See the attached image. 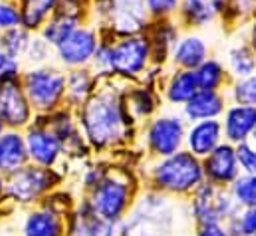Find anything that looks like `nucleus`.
<instances>
[{
	"mask_svg": "<svg viewBox=\"0 0 256 236\" xmlns=\"http://www.w3.org/2000/svg\"><path fill=\"white\" fill-rule=\"evenodd\" d=\"M82 123L96 147H110L124 137V127L129 121H126L120 102L110 94H102L86 106Z\"/></svg>",
	"mask_w": 256,
	"mask_h": 236,
	"instance_id": "f257e3e1",
	"label": "nucleus"
},
{
	"mask_svg": "<svg viewBox=\"0 0 256 236\" xmlns=\"http://www.w3.org/2000/svg\"><path fill=\"white\" fill-rule=\"evenodd\" d=\"M202 165L198 163V157L192 153H181L165 157L163 163H159L153 171V180L163 190L171 192H189L192 188L200 186L202 180Z\"/></svg>",
	"mask_w": 256,
	"mask_h": 236,
	"instance_id": "f03ea898",
	"label": "nucleus"
},
{
	"mask_svg": "<svg viewBox=\"0 0 256 236\" xmlns=\"http://www.w3.org/2000/svg\"><path fill=\"white\" fill-rule=\"evenodd\" d=\"M171 206L167 198L149 194L141 200L131 220L126 224V236H167L171 230Z\"/></svg>",
	"mask_w": 256,
	"mask_h": 236,
	"instance_id": "7ed1b4c3",
	"label": "nucleus"
},
{
	"mask_svg": "<svg viewBox=\"0 0 256 236\" xmlns=\"http://www.w3.org/2000/svg\"><path fill=\"white\" fill-rule=\"evenodd\" d=\"M238 206L240 204L234 200V196L220 190L214 182L198 186L194 200H192V212L200 224L220 222L224 218H232L236 214Z\"/></svg>",
	"mask_w": 256,
	"mask_h": 236,
	"instance_id": "20e7f679",
	"label": "nucleus"
},
{
	"mask_svg": "<svg viewBox=\"0 0 256 236\" xmlns=\"http://www.w3.org/2000/svg\"><path fill=\"white\" fill-rule=\"evenodd\" d=\"M58 182V177L48 167H22L10 173V180L6 184L8 194L16 202H32L50 190Z\"/></svg>",
	"mask_w": 256,
	"mask_h": 236,
	"instance_id": "39448f33",
	"label": "nucleus"
},
{
	"mask_svg": "<svg viewBox=\"0 0 256 236\" xmlns=\"http://www.w3.org/2000/svg\"><path fill=\"white\" fill-rule=\"evenodd\" d=\"M26 94L36 110H54L66 94V78L56 70H34L26 76Z\"/></svg>",
	"mask_w": 256,
	"mask_h": 236,
	"instance_id": "423d86ee",
	"label": "nucleus"
},
{
	"mask_svg": "<svg viewBox=\"0 0 256 236\" xmlns=\"http://www.w3.org/2000/svg\"><path fill=\"white\" fill-rule=\"evenodd\" d=\"M92 208L98 216L118 222L129 206V186L124 180L104 178L98 186H94Z\"/></svg>",
	"mask_w": 256,
	"mask_h": 236,
	"instance_id": "0eeeda50",
	"label": "nucleus"
},
{
	"mask_svg": "<svg viewBox=\"0 0 256 236\" xmlns=\"http://www.w3.org/2000/svg\"><path fill=\"white\" fill-rule=\"evenodd\" d=\"M185 121L181 118L155 119L147 131V145L159 157L175 155L185 141Z\"/></svg>",
	"mask_w": 256,
	"mask_h": 236,
	"instance_id": "6e6552de",
	"label": "nucleus"
},
{
	"mask_svg": "<svg viewBox=\"0 0 256 236\" xmlns=\"http://www.w3.org/2000/svg\"><path fill=\"white\" fill-rule=\"evenodd\" d=\"M149 56H151L149 40L141 36H129L128 40L112 48L110 70L124 76H139L145 70Z\"/></svg>",
	"mask_w": 256,
	"mask_h": 236,
	"instance_id": "1a4fd4ad",
	"label": "nucleus"
},
{
	"mask_svg": "<svg viewBox=\"0 0 256 236\" xmlns=\"http://www.w3.org/2000/svg\"><path fill=\"white\" fill-rule=\"evenodd\" d=\"M0 118L8 127H22L30 121V100L16 80L0 82Z\"/></svg>",
	"mask_w": 256,
	"mask_h": 236,
	"instance_id": "9d476101",
	"label": "nucleus"
},
{
	"mask_svg": "<svg viewBox=\"0 0 256 236\" xmlns=\"http://www.w3.org/2000/svg\"><path fill=\"white\" fill-rule=\"evenodd\" d=\"M26 147H28V155L30 159L40 165V167H54L60 153H62V141L60 137L44 127H36L30 129V133L26 135Z\"/></svg>",
	"mask_w": 256,
	"mask_h": 236,
	"instance_id": "9b49d317",
	"label": "nucleus"
},
{
	"mask_svg": "<svg viewBox=\"0 0 256 236\" xmlns=\"http://www.w3.org/2000/svg\"><path fill=\"white\" fill-rule=\"evenodd\" d=\"M96 50H98L96 34L86 28H76L58 46L60 60L66 66H82L90 62V58L96 56Z\"/></svg>",
	"mask_w": 256,
	"mask_h": 236,
	"instance_id": "f8f14e48",
	"label": "nucleus"
},
{
	"mask_svg": "<svg viewBox=\"0 0 256 236\" xmlns=\"http://www.w3.org/2000/svg\"><path fill=\"white\" fill-rule=\"evenodd\" d=\"M206 177L214 184H228L238 178V157L230 145H218L202 165Z\"/></svg>",
	"mask_w": 256,
	"mask_h": 236,
	"instance_id": "ddd939ff",
	"label": "nucleus"
},
{
	"mask_svg": "<svg viewBox=\"0 0 256 236\" xmlns=\"http://www.w3.org/2000/svg\"><path fill=\"white\" fill-rule=\"evenodd\" d=\"M220 137H222V125L216 119H204V121H196L189 129L187 143L192 155L206 157L220 145Z\"/></svg>",
	"mask_w": 256,
	"mask_h": 236,
	"instance_id": "4468645a",
	"label": "nucleus"
},
{
	"mask_svg": "<svg viewBox=\"0 0 256 236\" xmlns=\"http://www.w3.org/2000/svg\"><path fill=\"white\" fill-rule=\"evenodd\" d=\"M224 2L226 0H181L177 12L187 26L202 28L222 14Z\"/></svg>",
	"mask_w": 256,
	"mask_h": 236,
	"instance_id": "2eb2a0df",
	"label": "nucleus"
},
{
	"mask_svg": "<svg viewBox=\"0 0 256 236\" xmlns=\"http://www.w3.org/2000/svg\"><path fill=\"white\" fill-rule=\"evenodd\" d=\"M224 135L232 143H242L246 141L248 135H252L256 129V106H232L226 110L224 118Z\"/></svg>",
	"mask_w": 256,
	"mask_h": 236,
	"instance_id": "dca6fc26",
	"label": "nucleus"
},
{
	"mask_svg": "<svg viewBox=\"0 0 256 236\" xmlns=\"http://www.w3.org/2000/svg\"><path fill=\"white\" fill-rule=\"evenodd\" d=\"M30 159L26 139L14 131L0 135V173H14L26 165Z\"/></svg>",
	"mask_w": 256,
	"mask_h": 236,
	"instance_id": "f3484780",
	"label": "nucleus"
},
{
	"mask_svg": "<svg viewBox=\"0 0 256 236\" xmlns=\"http://www.w3.org/2000/svg\"><path fill=\"white\" fill-rule=\"evenodd\" d=\"M171 56L179 70H196L202 62L208 60V46L200 36L189 34L179 38Z\"/></svg>",
	"mask_w": 256,
	"mask_h": 236,
	"instance_id": "a211bd4d",
	"label": "nucleus"
},
{
	"mask_svg": "<svg viewBox=\"0 0 256 236\" xmlns=\"http://www.w3.org/2000/svg\"><path fill=\"white\" fill-rule=\"evenodd\" d=\"M224 112V98L218 92L198 90V94L189 104H185V116L191 121H204L216 119Z\"/></svg>",
	"mask_w": 256,
	"mask_h": 236,
	"instance_id": "6ab92c4d",
	"label": "nucleus"
},
{
	"mask_svg": "<svg viewBox=\"0 0 256 236\" xmlns=\"http://www.w3.org/2000/svg\"><path fill=\"white\" fill-rule=\"evenodd\" d=\"M116 12V20H118V28L122 32H137L139 28H143L145 20H147V4L145 0H118V4L114 6Z\"/></svg>",
	"mask_w": 256,
	"mask_h": 236,
	"instance_id": "aec40b11",
	"label": "nucleus"
},
{
	"mask_svg": "<svg viewBox=\"0 0 256 236\" xmlns=\"http://www.w3.org/2000/svg\"><path fill=\"white\" fill-rule=\"evenodd\" d=\"M196 94H198V82L194 70H179L167 86V98L171 104L177 106L189 104Z\"/></svg>",
	"mask_w": 256,
	"mask_h": 236,
	"instance_id": "412c9836",
	"label": "nucleus"
},
{
	"mask_svg": "<svg viewBox=\"0 0 256 236\" xmlns=\"http://www.w3.org/2000/svg\"><path fill=\"white\" fill-rule=\"evenodd\" d=\"M24 236H62V220L54 210H36L28 214L22 226Z\"/></svg>",
	"mask_w": 256,
	"mask_h": 236,
	"instance_id": "4be33fe9",
	"label": "nucleus"
},
{
	"mask_svg": "<svg viewBox=\"0 0 256 236\" xmlns=\"http://www.w3.org/2000/svg\"><path fill=\"white\" fill-rule=\"evenodd\" d=\"M179 42V30L169 24V22H163L155 28L153 32V38L149 40L151 44V54L155 56L157 62H163L169 54H173L175 46Z\"/></svg>",
	"mask_w": 256,
	"mask_h": 236,
	"instance_id": "5701e85b",
	"label": "nucleus"
},
{
	"mask_svg": "<svg viewBox=\"0 0 256 236\" xmlns=\"http://www.w3.org/2000/svg\"><path fill=\"white\" fill-rule=\"evenodd\" d=\"M196 82H198V90H210V92H218L224 84H226V72L224 66L218 60L208 58L202 62L196 70Z\"/></svg>",
	"mask_w": 256,
	"mask_h": 236,
	"instance_id": "b1692460",
	"label": "nucleus"
},
{
	"mask_svg": "<svg viewBox=\"0 0 256 236\" xmlns=\"http://www.w3.org/2000/svg\"><path fill=\"white\" fill-rule=\"evenodd\" d=\"M228 68H230L232 76H236V80L256 74V52L252 50V46L250 44H238V46L230 48Z\"/></svg>",
	"mask_w": 256,
	"mask_h": 236,
	"instance_id": "393cba45",
	"label": "nucleus"
},
{
	"mask_svg": "<svg viewBox=\"0 0 256 236\" xmlns=\"http://www.w3.org/2000/svg\"><path fill=\"white\" fill-rule=\"evenodd\" d=\"M56 0H24L22 4V20L28 28H38L48 12L54 8Z\"/></svg>",
	"mask_w": 256,
	"mask_h": 236,
	"instance_id": "a878e982",
	"label": "nucleus"
},
{
	"mask_svg": "<svg viewBox=\"0 0 256 236\" xmlns=\"http://www.w3.org/2000/svg\"><path fill=\"white\" fill-rule=\"evenodd\" d=\"M76 30V18L72 16H58L56 20H52L44 32L46 42L52 46H60L66 38Z\"/></svg>",
	"mask_w": 256,
	"mask_h": 236,
	"instance_id": "bb28decb",
	"label": "nucleus"
},
{
	"mask_svg": "<svg viewBox=\"0 0 256 236\" xmlns=\"http://www.w3.org/2000/svg\"><path fill=\"white\" fill-rule=\"evenodd\" d=\"M232 196L244 208L256 206V175L236 178L234 186H232Z\"/></svg>",
	"mask_w": 256,
	"mask_h": 236,
	"instance_id": "cd10ccee",
	"label": "nucleus"
},
{
	"mask_svg": "<svg viewBox=\"0 0 256 236\" xmlns=\"http://www.w3.org/2000/svg\"><path fill=\"white\" fill-rule=\"evenodd\" d=\"M92 80L88 76V72H74L70 76V80L66 82V90H68V98L72 104H82L90 92Z\"/></svg>",
	"mask_w": 256,
	"mask_h": 236,
	"instance_id": "c85d7f7f",
	"label": "nucleus"
},
{
	"mask_svg": "<svg viewBox=\"0 0 256 236\" xmlns=\"http://www.w3.org/2000/svg\"><path fill=\"white\" fill-rule=\"evenodd\" d=\"M232 100L238 106H256V74L236 80L232 86Z\"/></svg>",
	"mask_w": 256,
	"mask_h": 236,
	"instance_id": "c756f323",
	"label": "nucleus"
},
{
	"mask_svg": "<svg viewBox=\"0 0 256 236\" xmlns=\"http://www.w3.org/2000/svg\"><path fill=\"white\" fill-rule=\"evenodd\" d=\"M0 44L4 46V52H6V54H10L12 58H18L20 54H24V52L30 48L28 34H26V32H22V30H16V28L8 30V32L4 34V38H2V42H0Z\"/></svg>",
	"mask_w": 256,
	"mask_h": 236,
	"instance_id": "7c9ffc66",
	"label": "nucleus"
},
{
	"mask_svg": "<svg viewBox=\"0 0 256 236\" xmlns=\"http://www.w3.org/2000/svg\"><path fill=\"white\" fill-rule=\"evenodd\" d=\"M232 236H252L256 234V206L246 208L242 214H234L230 218Z\"/></svg>",
	"mask_w": 256,
	"mask_h": 236,
	"instance_id": "2f4dec72",
	"label": "nucleus"
},
{
	"mask_svg": "<svg viewBox=\"0 0 256 236\" xmlns=\"http://www.w3.org/2000/svg\"><path fill=\"white\" fill-rule=\"evenodd\" d=\"M236 157H238V165H240L248 175H256V147L248 145L246 141L238 143V147H236Z\"/></svg>",
	"mask_w": 256,
	"mask_h": 236,
	"instance_id": "473e14b6",
	"label": "nucleus"
},
{
	"mask_svg": "<svg viewBox=\"0 0 256 236\" xmlns=\"http://www.w3.org/2000/svg\"><path fill=\"white\" fill-rule=\"evenodd\" d=\"M145 4H147V10L153 16L165 18V16H171L179 10L181 0H145Z\"/></svg>",
	"mask_w": 256,
	"mask_h": 236,
	"instance_id": "72a5a7b5",
	"label": "nucleus"
},
{
	"mask_svg": "<svg viewBox=\"0 0 256 236\" xmlns=\"http://www.w3.org/2000/svg\"><path fill=\"white\" fill-rule=\"evenodd\" d=\"M131 108L137 110L139 116H149L155 110V100L147 90H139L131 96Z\"/></svg>",
	"mask_w": 256,
	"mask_h": 236,
	"instance_id": "f704fd0d",
	"label": "nucleus"
},
{
	"mask_svg": "<svg viewBox=\"0 0 256 236\" xmlns=\"http://www.w3.org/2000/svg\"><path fill=\"white\" fill-rule=\"evenodd\" d=\"M116 222L112 220H106L102 216H94L88 224V230H86V236H116Z\"/></svg>",
	"mask_w": 256,
	"mask_h": 236,
	"instance_id": "c9c22d12",
	"label": "nucleus"
},
{
	"mask_svg": "<svg viewBox=\"0 0 256 236\" xmlns=\"http://www.w3.org/2000/svg\"><path fill=\"white\" fill-rule=\"evenodd\" d=\"M22 20L20 12L10 6V4H0V28L2 30H12L18 26V22Z\"/></svg>",
	"mask_w": 256,
	"mask_h": 236,
	"instance_id": "e433bc0d",
	"label": "nucleus"
},
{
	"mask_svg": "<svg viewBox=\"0 0 256 236\" xmlns=\"http://www.w3.org/2000/svg\"><path fill=\"white\" fill-rule=\"evenodd\" d=\"M18 68H20V66H18L16 58H12V56L6 54V52H0V82L16 80Z\"/></svg>",
	"mask_w": 256,
	"mask_h": 236,
	"instance_id": "4c0bfd02",
	"label": "nucleus"
},
{
	"mask_svg": "<svg viewBox=\"0 0 256 236\" xmlns=\"http://www.w3.org/2000/svg\"><path fill=\"white\" fill-rule=\"evenodd\" d=\"M196 236H230V234L218 222H208V224H202V228L196 232Z\"/></svg>",
	"mask_w": 256,
	"mask_h": 236,
	"instance_id": "58836bf2",
	"label": "nucleus"
},
{
	"mask_svg": "<svg viewBox=\"0 0 256 236\" xmlns=\"http://www.w3.org/2000/svg\"><path fill=\"white\" fill-rule=\"evenodd\" d=\"M248 44L252 46L256 52V10L252 12V24H250V32H248Z\"/></svg>",
	"mask_w": 256,
	"mask_h": 236,
	"instance_id": "ea45409f",
	"label": "nucleus"
},
{
	"mask_svg": "<svg viewBox=\"0 0 256 236\" xmlns=\"http://www.w3.org/2000/svg\"><path fill=\"white\" fill-rule=\"evenodd\" d=\"M4 188H6V182H4V178H2V173H0V194L4 192Z\"/></svg>",
	"mask_w": 256,
	"mask_h": 236,
	"instance_id": "a19ab883",
	"label": "nucleus"
},
{
	"mask_svg": "<svg viewBox=\"0 0 256 236\" xmlns=\"http://www.w3.org/2000/svg\"><path fill=\"white\" fill-rule=\"evenodd\" d=\"M4 127H6V123H4V121H2V118H0V135L4 133Z\"/></svg>",
	"mask_w": 256,
	"mask_h": 236,
	"instance_id": "79ce46f5",
	"label": "nucleus"
},
{
	"mask_svg": "<svg viewBox=\"0 0 256 236\" xmlns=\"http://www.w3.org/2000/svg\"><path fill=\"white\" fill-rule=\"evenodd\" d=\"M252 139H254V143H256V129L252 131Z\"/></svg>",
	"mask_w": 256,
	"mask_h": 236,
	"instance_id": "37998d69",
	"label": "nucleus"
},
{
	"mask_svg": "<svg viewBox=\"0 0 256 236\" xmlns=\"http://www.w3.org/2000/svg\"><path fill=\"white\" fill-rule=\"evenodd\" d=\"M252 236H256V234H252Z\"/></svg>",
	"mask_w": 256,
	"mask_h": 236,
	"instance_id": "c03bdc74",
	"label": "nucleus"
}]
</instances>
